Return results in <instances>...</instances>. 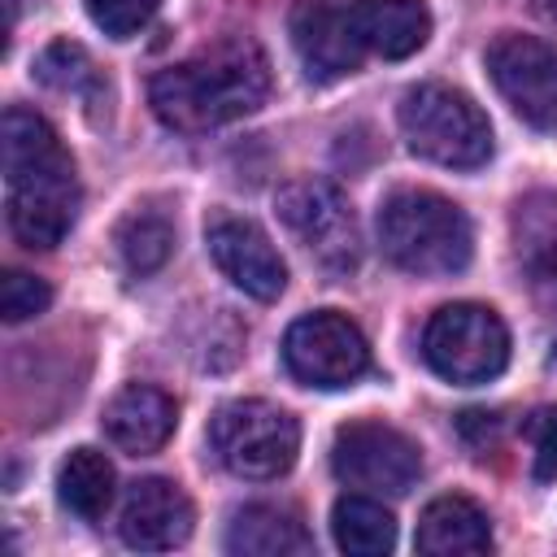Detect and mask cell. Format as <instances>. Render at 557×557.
I'll list each match as a JSON object with an SVG mask.
<instances>
[{
    "label": "cell",
    "instance_id": "6da1fadb",
    "mask_svg": "<svg viewBox=\"0 0 557 557\" xmlns=\"http://www.w3.org/2000/svg\"><path fill=\"white\" fill-rule=\"evenodd\" d=\"M270 96V61L257 39L226 35L205 44L178 65H165L148 83L152 113L187 135L226 126L252 109H261Z\"/></svg>",
    "mask_w": 557,
    "mask_h": 557
},
{
    "label": "cell",
    "instance_id": "7a4b0ae2",
    "mask_svg": "<svg viewBox=\"0 0 557 557\" xmlns=\"http://www.w3.org/2000/svg\"><path fill=\"white\" fill-rule=\"evenodd\" d=\"M0 148H4V205H9L13 239L22 248H57L78 218L74 157L57 139V131L22 104L4 109Z\"/></svg>",
    "mask_w": 557,
    "mask_h": 557
},
{
    "label": "cell",
    "instance_id": "3957f363",
    "mask_svg": "<svg viewBox=\"0 0 557 557\" xmlns=\"http://www.w3.org/2000/svg\"><path fill=\"white\" fill-rule=\"evenodd\" d=\"M379 244L400 270L440 278L470 265L474 231L470 218L440 191L400 187L379 209Z\"/></svg>",
    "mask_w": 557,
    "mask_h": 557
},
{
    "label": "cell",
    "instance_id": "277c9868",
    "mask_svg": "<svg viewBox=\"0 0 557 557\" xmlns=\"http://www.w3.org/2000/svg\"><path fill=\"white\" fill-rule=\"evenodd\" d=\"M400 131L405 144L448 170H474L492 157V122L487 113L448 83H418L400 96Z\"/></svg>",
    "mask_w": 557,
    "mask_h": 557
},
{
    "label": "cell",
    "instance_id": "5b68a950",
    "mask_svg": "<svg viewBox=\"0 0 557 557\" xmlns=\"http://www.w3.org/2000/svg\"><path fill=\"white\" fill-rule=\"evenodd\" d=\"M218 461L239 479H278L300 453V422L270 400H231L209 422Z\"/></svg>",
    "mask_w": 557,
    "mask_h": 557
},
{
    "label": "cell",
    "instance_id": "8992f818",
    "mask_svg": "<svg viewBox=\"0 0 557 557\" xmlns=\"http://www.w3.org/2000/svg\"><path fill=\"white\" fill-rule=\"evenodd\" d=\"M422 357L448 383H487L509 361V331L496 309L457 300L431 313L422 331Z\"/></svg>",
    "mask_w": 557,
    "mask_h": 557
},
{
    "label": "cell",
    "instance_id": "52a82bcc",
    "mask_svg": "<svg viewBox=\"0 0 557 557\" xmlns=\"http://www.w3.org/2000/svg\"><path fill=\"white\" fill-rule=\"evenodd\" d=\"M278 218L300 239V248L326 265L331 274H348L361 261V231L352 218V205L335 183L300 178L278 191Z\"/></svg>",
    "mask_w": 557,
    "mask_h": 557
},
{
    "label": "cell",
    "instance_id": "ba28073f",
    "mask_svg": "<svg viewBox=\"0 0 557 557\" xmlns=\"http://www.w3.org/2000/svg\"><path fill=\"white\" fill-rule=\"evenodd\" d=\"M283 361L305 387H352L370 370V344L335 309L305 313L283 335Z\"/></svg>",
    "mask_w": 557,
    "mask_h": 557
},
{
    "label": "cell",
    "instance_id": "9c48e42d",
    "mask_svg": "<svg viewBox=\"0 0 557 557\" xmlns=\"http://www.w3.org/2000/svg\"><path fill=\"white\" fill-rule=\"evenodd\" d=\"M331 470L348 487H366L379 496H405L422 474L418 444L387 422H348L335 431Z\"/></svg>",
    "mask_w": 557,
    "mask_h": 557
},
{
    "label": "cell",
    "instance_id": "30bf717a",
    "mask_svg": "<svg viewBox=\"0 0 557 557\" xmlns=\"http://www.w3.org/2000/svg\"><path fill=\"white\" fill-rule=\"evenodd\" d=\"M487 74L527 126L557 131V44L509 30L487 48Z\"/></svg>",
    "mask_w": 557,
    "mask_h": 557
},
{
    "label": "cell",
    "instance_id": "8fae6325",
    "mask_svg": "<svg viewBox=\"0 0 557 557\" xmlns=\"http://www.w3.org/2000/svg\"><path fill=\"white\" fill-rule=\"evenodd\" d=\"M209 257L252 300H278L287 287V265L278 248L248 218H218L209 226Z\"/></svg>",
    "mask_w": 557,
    "mask_h": 557
},
{
    "label": "cell",
    "instance_id": "7c38bea8",
    "mask_svg": "<svg viewBox=\"0 0 557 557\" xmlns=\"http://www.w3.org/2000/svg\"><path fill=\"white\" fill-rule=\"evenodd\" d=\"M191 522H196V509L178 483L135 479L126 500H122L117 535H122V544H131L139 553H165V548L187 544Z\"/></svg>",
    "mask_w": 557,
    "mask_h": 557
},
{
    "label": "cell",
    "instance_id": "4fadbf2b",
    "mask_svg": "<svg viewBox=\"0 0 557 557\" xmlns=\"http://www.w3.org/2000/svg\"><path fill=\"white\" fill-rule=\"evenodd\" d=\"M292 44L309 78L335 83L361 65V44L348 26V13L331 0H296L292 9Z\"/></svg>",
    "mask_w": 557,
    "mask_h": 557
},
{
    "label": "cell",
    "instance_id": "5bb4252c",
    "mask_svg": "<svg viewBox=\"0 0 557 557\" xmlns=\"http://www.w3.org/2000/svg\"><path fill=\"white\" fill-rule=\"evenodd\" d=\"M344 13L357 44L383 61H405L431 39V13L422 0H348Z\"/></svg>",
    "mask_w": 557,
    "mask_h": 557
},
{
    "label": "cell",
    "instance_id": "9a60e30c",
    "mask_svg": "<svg viewBox=\"0 0 557 557\" xmlns=\"http://www.w3.org/2000/svg\"><path fill=\"white\" fill-rule=\"evenodd\" d=\"M174 422H178L174 396H165L161 387H148V383H126L104 405V418H100L109 444H117L131 457L157 453L174 435Z\"/></svg>",
    "mask_w": 557,
    "mask_h": 557
},
{
    "label": "cell",
    "instance_id": "2e32d148",
    "mask_svg": "<svg viewBox=\"0 0 557 557\" xmlns=\"http://www.w3.org/2000/svg\"><path fill=\"white\" fill-rule=\"evenodd\" d=\"M413 544H418V553H431V557L487 553L492 527H487V513L470 496H435L418 518Z\"/></svg>",
    "mask_w": 557,
    "mask_h": 557
},
{
    "label": "cell",
    "instance_id": "e0dca14e",
    "mask_svg": "<svg viewBox=\"0 0 557 557\" xmlns=\"http://www.w3.org/2000/svg\"><path fill=\"white\" fill-rule=\"evenodd\" d=\"M313 540L296 513L278 505H244L226 527V553L235 557H300Z\"/></svg>",
    "mask_w": 557,
    "mask_h": 557
},
{
    "label": "cell",
    "instance_id": "ac0fdd59",
    "mask_svg": "<svg viewBox=\"0 0 557 557\" xmlns=\"http://www.w3.org/2000/svg\"><path fill=\"white\" fill-rule=\"evenodd\" d=\"M513 248L527 274L557 283V191H531L513 205Z\"/></svg>",
    "mask_w": 557,
    "mask_h": 557
},
{
    "label": "cell",
    "instance_id": "d6986e66",
    "mask_svg": "<svg viewBox=\"0 0 557 557\" xmlns=\"http://www.w3.org/2000/svg\"><path fill=\"white\" fill-rule=\"evenodd\" d=\"M57 496L74 518L100 522L109 500H113V466H109V457L100 448H87V444L74 448L57 470Z\"/></svg>",
    "mask_w": 557,
    "mask_h": 557
},
{
    "label": "cell",
    "instance_id": "ffe728a7",
    "mask_svg": "<svg viewBox=\"0 0 557 557\" xmlns=\"http://www.w3.org/2000/svg\"><path fill=\"white\" fill-rule=\"evenodd\" d=\"M331 531L352 557H379L396 548V518L374 496H339L331 509Z\"/></svg>",
    "mask_w": 557,
    "mask_h": 557
},
{
    "label": "cell",
    "instance_id": "44dd1931",
    "mask_svg": "<svg viewBox=\"0 0 557 557\" xmlns=\"http://www.w3.org/2000/svg\"><path fill=\"white\" fill-rule=\"evenodd\" d=\"M113 244H117V257H122L126 274L148 278V274H157V270L170 261V252H174V222H170L165 213H157V209H135V213L122 218Z\"/></svg>",
    "mask_w": 557,
    "mask_h": 557
},
{
    "label": "cell",
    "instance_id": "7402d4cb",
    "mask_svg": "<svg viewBox=\"0 0 557 557\" xmlns=\"http://www.w3.org/2000/svg\"><path fill=\"white\" fill-rule=\"evenodd\" d=\"M35 78H39L44 87H52V91L87 96L91 104H96L100 91H104L96 65H91V57H87V48L74 44V39H57V44H48V48L39 52V61H35Z\"/></svg>",
    "mask_w": 557,
    "mask_h": 557
},
{
    "label": "cell",
    "instance_id": "603a6c76",
    "mask_svg": "<svg viewBox=\"0 0 557 557\" xmlns=\"http://www.w3.org/2000/svg\"><path fill=\"white\" fill-rule=\"evenodd\" d=\"M52 305V287L39 278V274H26V270H4L0 278V318L9 326L44 313Z\"/></svg>",
    "mask_w": 557,
    "mask_h": 557
},
{
    "label": "cell",
    "instance_id": "cb8c5ba5",
    "mask_svg": "<svg viewBox=\"0 0 557 557\" xmlns=\"http://www.w3.org/2000/svg\"><path fill=\"white\" fill-rule=\"evenodd\" d=\"M157 4H161V0H87V13H91V22H96L104 35L131 39V35H139V30L152 22Z\"/></svg>",
    "mask_w": 557,
    "mask_h": 557
},
{
    "label": "cell",
    "instance_id": "d4e9b609",
    "mask_svg": "<svg viewBox=\"0 0 557 557\" xmlns=\"http://www.w3.org/2000/svg\"><path fill=\"white\" fill-rule=\"evenodd\" d=\"M527 440H531L535 479H557V405H544L527 418Z\"/></svg>",
    "mask_w": 557,
    "mask_h": 557
},
{
    "label": "cell",
    "instance_id": "484cf974",
    "mask_svg": "<svg viewBox=\"0 0 557 557\" xmlns=\"http://www.w3.org/2000/svg\"><path fill=\"white\" fill-rule=\"evenodd\" d=\"M535 9H540L548 22H557V0H535Z\"/></svg>",
    "mask_w": 557,
    "mask_h": 557
}]
</instances>
